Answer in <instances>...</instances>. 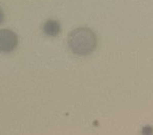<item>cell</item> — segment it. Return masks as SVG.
<instances>
[{"label":"cell","instance_id":"4","mask_svg":"<svg viewBox=\"0 0 153 135\" xmlns=\"http://www.w3.org/2000/svg\"><path fill=\"white\" fill-rule=\"evenodd\" d=\"M3 21V11H2L1 7H0V23Z\"/></svg>","mask_w":153,"mask_h":135},{"label":"cell","instance_id":"1","mask_svg":"<svg viewBox=\"0 0 153 135\" xmlns=\"http://www.w3.org/2000/svg\"><path fill=\"white\" fill-rule=\"evenodd\" d=\"M68 46L77 56H87L97 46V36L91 29L79 27L74 29L68 37Z\"/></svg>","mask_w":153,"mask_h":135},{"label":"cell","instance_id":"3","mask_svg":"<svg viewBox=\"0 0 153 135\" xmlns=\"http://www.w3.org/2000/svg\"><path fill=\"white\" fill-rule=\"evenodd\" d=\"M43 30L45 34L49 36H56L60 32V24L54 19H49L44 23Z\"/></svg>","mask_w":153,"mask_h":135},{"label":"cell","instance_id":"2","mask_svg":"<svg viewBox=\"0 0 153 135\" xmlns=\"http://www.w3.org/2000/svg\"><path fill=\"white\" fill-rule=\"evenodd\" d=\"M17 36L9 29L0 30V53H10L16 48Z\"/></svg>","mask_w":153,"mask_h":135}]
</instances>
